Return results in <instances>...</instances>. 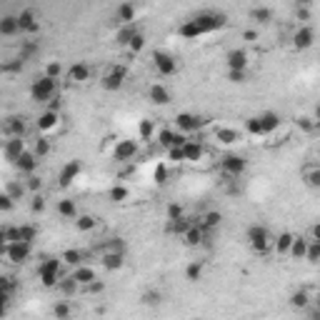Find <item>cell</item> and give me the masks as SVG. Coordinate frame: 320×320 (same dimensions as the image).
Segmentation results:
<instances>
[{"instance_id":"1","label":"cell","mask_w":320,"mask_h":320,"mask_svg":"<svg viewBox=\"0 0 320 320\" xmlns=\"http://www.w3.org/2000/svg\"><path fill=\"white\" fill-rule=\"evenodd\" d=\"M225 25V15H218V13H200V15H195L193 20L188 23H183L180 25V35L183 38H200V35H208V33H213V30H218V28H223Z\"/></svg>"},{"instance_id":"2","label":"cell","mask_w":320,"mask_h":320,"mask_svg":"<svg viewBox=\"0 0 320 320\" xmlns=\"http://www.w3.org/2000/svg\"><path fill=\"white\" fill-rule=\"evenodd\" d=\"M38 278L45 288H55L60 280V260H45L38 268Z\"/></svg>"},{"instance_id":"3","label":"cell","mask_w":320,"mask_h":320,"mask_svg":"<svg viewBox=\"0 0 320 320\" xmlns=\"http://www.w3.org/2000/svg\"><path fill=\"white\" fill-rule=\"evenodd\" d=\"M53 93H55V78H50V76L38 78V80L33 83V88H30V95H33V100H38V103L48 100V98H50Z\"/></svg>"},{"instance_id":"4","label":"cell","mask_w":320,"mask_h":320,"mask_svg":"<svg viewBox=\"0 0 320 320\" xmlns=\"http://www.w3.org/2000/svg\"><path fill=\"white\" fill-rule=\"evenodd\" d=\"M3 255L10 260V263H25L28 260V255H30V243H20V240H15V243H8L3 245Z\"/></svg>"},{"instance_id":"5","label":"cell","mask_w":320,"mask_h":320,"mask_svg":"<svg viewBox=\"0 0 320 320\" xmlns=\"http://www.w3.org/2000/svg\"><path fill=\"white\" fill-rule=\"evenodd\" d=\"M248 243H250L253 250L263 253V250H268V245H270V233L263 225H253L248 230Z\"/></svg>"},{"instance_id":"6","label":"cell","mask_w":320,"mask_h":320,"mask_svg":"<svg viewBox=\"0 0 320 320\" xmlns=\"http://www.w3.org/2000/svg\"><path fill=\"white\" fill-rule=\"evenodd\" d=\"M153 63H155V70H158L160 76H173V73L178 70L175 58L168 55V53H160V50H155V53H153Z\"/></svg>"},{"instance_id":"7","label":"cell","mask_w":320,"mask_h":320,"mask_svg":"<svg viewBox=\"0 0 320 320\" xmlns=\"http://www.w3.org/2000/svg\"><path fill=\"white\" fill-rule=\"evenodd\" d=\"M220 165H223V173H225V175L238 178V175L245 170V158H240V155H225Z\"/></svg>"},{"instance_id":"8","label":"cell","mask_w":320,"mask_h":320,"mask_svg":"<svg viewBox=\"0 0 320 320\" xmlns=\"http://www.w3.org/2000/svg\"><path fill=\"white\" fill-rule=\"evenodd\" d=\"M3 153H5V158H8V160H13V163H15L20 155L25 153V143H23V138H20V135H13V138L5 143V150H3Z\"/></svg>"},{"instance_id":"9","label":"cell","mask_w":320,"mask_h":320,"mask_svg":"<svg viewBox=\"0 0 320 320\" xmlns=\"http://www.w3.org/2000/svg\"><path fill=\"white\" fill-rule=\"evenodd\" d=\"M135 153H138V143L135 140H118L115 160H130V158H135Z\"/></svg>"},{"instance_id":"10","label":"cell","mask_w":320,"mask_h":320,"mask_svg":"<svg viewBox=\"0 0 320 320\" xmlns=\"http://www.w3.org/2000/svg\"><path fill=\"white\" fill-rule=\"evenodd\" d=\"M225 60H228V68H230V70H245V68H248V53L240 50V48L230 50Z\"/></svg>"},{"instance_id":"11","label":"cell","mask_w":320,"mask_h":320,"mask_svg":"<svg viewBox=\"0 0 320 320\" xmlns=\"http://www.w3.org/2000/svg\"><path fill=\"white\" fill-rule=\"evenodd\" d=\"M80 170H83V165H80V160H70L65 168L60 170V185H70L73 180H76L78 175H80Z\"/></svg>"},{"instance_id":"12","label":"cell","mask_w":320,"mask_h":320,"mask_svg":"<svg viewBox=\"0 0 320 320\" xmlns=\"http://www.w3.org/2000/svg\"><path fill=\"white\" fill-rule=\"evenodd\" d=\"M123 80H125V68H113V73H108L103 78V88L105 90H118L123 85Z\"/></svg>"},{"instance_id":"13","label":"cell","mask_w":320,"mask_h":320,"mask_svg":"<svg viewBox=\"0 0 320 320\" xmlns=\"http://www.w3.org/2000/svg\"><path fill=\"white\" fill-rule=\"evenodd\" d=\"M15 165H18L20 173H28V175H30V173H35V168H38V155H33V153L25 150L18 160H15Z\"/></svg>"},{"instance_id":"14","label":"cell","mask_w":320,"mask_h":320,"mask_svg":"<svg viewBox=\"0 0 320 320\" xmlns=\"http://www.w3.org/2000/svg\"><path fill=\"white\" fill-rule=\"evenodd\" d=\"M175 123H178V128H180V130H185V133L198 130V128L203 125V120H200V118H195V115H190V113H180L178 118H175Z\"/></svg>"},{"instance_id":"15","label":"cell","mask_w":320,"mask_h":320,"mask_svg":"<svg viewBox=\"0 0 320 320\" xmlns=\"http://www.w3.org/2000/svg\"><path fill=\"white\" fill-rule=\"evenodd\" d=\"M258 120H260V125H263L265 135H268V133H273V130H278V125H280V115L273 113V110L260 113V115H258Z\"/></svg>"},{"instance_id":"16","label":"cell","mask_w":320,"mask_h":320,"mask_svg":"<svg viewBox=\"0 0 320 320\" xmlns=\"http://www.w3.org/2000/svg\"><path fill=\"white\" fill-rule=\"evenodd\" d=\"M18 23H20V30H25V33H35L40 28L35 15H33V10H23L18 15Z\"/></svg>"},{"instance_id":"17","label":"cell","mask_w":320,"mask_h":320,"mask_svg":"<svg viewBox=\"0 0 320 320\" xmlns=\"http://www.w3.org/2000/svg\"><path fill=\"white\" fill-rule=\"evenodd\" d=\"M293 45H295L298 50H308V48L313 45V30H310V28H300V30L295 33V38H293Z\"/></svg>"},{"instance_id":"18","label":"cell","mask_w":320,"mask_h":320,"mask_svg":"<svg viewBox=\"0 0 320 320\" xmlns=\"http://www.w3.org/2000/svg\"><path fill=\"white\" fill-rule=\"evenodd\" d=\"M308 245H310V240H305V238H295L293 240V245H290V258H295V260H303L305 255H308Z\"/></svg>"},{"instance_id":"19","label":"cell","mask_w":320,"mask_h":320,"mask_svg":"<svg viewBox=\"0 0 320 320\" xmlns=\"http://www.w3.org/2000/svg\"><path fill=\"white\" fill-rule=\"evenodd\" d=\"M73 280H76L78 285H88V283L95 280V270H93V268H88V265H78Z\"/></svg>"},{"instance_id":"20","label":"cell","mask_w":320,"mask_h":320,"mask_svg":"<svg viewBox=\"0 0 320 320\" xmlns=\"http://www.w3.org/2000/svg\"><path fill=\"white\" fill-rule=\"evenodd\" d=\"M68 78H70L73 83H85V80L90 78V68H88V65H83V63H76V65L70 68Z\"/></svg>"},{"instance_id":"21","label":"cell","mask_w":320,"mask_h":320,"mask_svg":"<svg viewBox=\"0 0 320 320\" xmlns=\"http://www.w3.org/2000/svg\"><path fill=\"white\" fill-rule=\"evenodd\" d=\"M58 120H60V118H58L55 110H45V113L38 118V128L40 130H53L58 125Z\"/></svg>"},{"instance_id":"22","label":"cell","mask_w":320,"mask_h":320,"mask_svg":"<svg viewBox=\"0 0 320 320\" xmlns=\"http://www.w3.org/2000/svg\"><path fill=\"white\" fill-rule=\"evenodd\" d=\"M215 138H218L220 143H225V145H233V143L240 140V133L233 130V128H218V130H215Z\"/></svg>"},{"instance_id":"23","label":"cell","mask_w":320,"mask_h":320,"mask_svg":"<svg viewBox=\"0 0 320 320\" xmlns=\"http://www.w3.org/2000/svg\"><path fill=\"white\" fill-rule=\"evenodd\" d=\"M183 153H185V160H200L203 158V145L195 143V140H188L183 145Z\"/></svg>"},{"instance_id":"24","label":"cell","mask_w":320,"mask_h":320,"mask_svg":"<svg viewBox=\"0 0 320 320\" xmlns=\"http://www.w3.org/2000/svg\"><path fill=\"white\" fill-rule=\"evenodd\" d=\"M103 265H105L108 270H118V268L123 265V253H115V250H105V255H103Z\"/></svg>"},{"instance_id":"25","label":"cell","mask_w":320,"mask_h":320,"mask_svg":"<svg viewBox=\"0 0 320 320\" xmlns=\"http://www.w3.org/2000/svg\"><path fill=\"white\" fill-rule=\"evenodd\" d=\"M150 100L155 103V105H165V103H170L168 88H163V85H153L150 88Z\"/></svg>"},{"instance_id":"26","label":"cell","mask_w":320,"mask_h":320,"mask_svg":"<svg viewBox=\"0 0 320 320\" xmlns=\"http://www.w3.org/2000/svg\"><path fill=\"white\" fill-rule=\"evenodd\" d=\"M203 230H205L203 225H190L188 230H185V243H188L190 248L200 245V240H203Z\"/></svg>"},{"instance_id":"27","label":"cell","mask_w":320,"mask_h":320,"mask_svg":"<svg viewBox=\"0 0 320 320\" xmlns=\"http://www.w3.org/2000/svg\"><path fill=\"white\" fill-rule=\"evenodd\" d=\"M0 33L3 35H15V33H20V23L18 18H3V23H0Z\"/></svg>"},{"instance_id":"28","label":"cell","mask_w":320,"mask_h":320,"mask_svg":"<svg viewBox=\"0 0 320 320\" xmlns=\"http://www.w3.org/2000/svg\"><path fill=\"white\" fill-rule=\"evenodd\" d=\"M118 18H120V23H133L135 20V5L133 3H123L118 8Z\"/></svg>"},{"instance_id":"29","label":"cell","mask_w":320,"mask_h":320,"mask_svg":"<svg viewBox=\"0 0 320 320\" xmlns=\"http://www.w3.org/2000/svg\"><path fill=\"white\" fill-rule=\"evenodd\" d=\"M220 220H223V215L213 210V213H205V215H203L200 225L205 228V230H213V228H218V225H220Z\"/></svg>"},{"instance_id":"30","label":"cell","mask_w":320,"mask_h":320,"mask_svg":"<svg viewBox=\"0 0 320 320\" xmlns=\"http://www.w3.org/2000/svg\"><path fill=\"white\" fill-rule=\"evenodd\" d=\"M293 240H295V235H293V233H283L280 238H278V243H275L278 253H290V245H293Z\"/></svg>"},{"instance_id":"31","label":"cell","mask_w":320,"mask_h":320,"mask_svg":"<svg viewBox=\"0 0 320 320\" xmlns=\"http://www.w3.org/2000/svg\"><path fill=\"white\" fill-rule=\"evenodd\" d=\"M8 133L23 138V133H25V123H23V118H10V120H8Z\"/></svg>"},{"instance_id":"32","label":"cell","mask_w":320,"mask_h":320,"mask_svg":"<svg viewBox=\"0 0 320 320\" xmlns=\"http://www.w3.org/2000/svg\"><path fill=\"white\" fill-rule=\"evenodd\" d=\"M60 260H63V263H68V265H76V268H78L80 260H83V253H80V250H65Z\"/></svg>"},{"instance_id":"33","label":"cell","mask_w":320,"mask_h":320,"mask_svg":"<svg viewBox=\"0 0 320 320\" xmlns=\"http://www.w3.org/2000/svg\"><path fill=\"white\" fill-rule=\"evenodd\" d=\"M58 213L65 218H76V203L73 200H60L58 203Z\"/></svg>"},{"instance_id":"34","label":"cell","mask_w":320,"mask_h":320,"mask_svg":"<svg viewBox=\"0 0 320 320\" xmlns=\"http://www.w3.org/2000/svg\"><path fill=\"white\" fill-rule=\"evenodd\" d=\"M305 260H310V263H318V260H320V243H318V240H310Z\"/></svg>"},{"instance_id":"35","label":"cell","mask_w":320,"mask_h":320,"mask_svg":"<svg viewBox=\"0 0 320 320\" xmlns=\"http://www.w3.org/2000/svg\"><path fill=\"white\" fill-rule=\"evenodd\" d=\"M76 225H78V230H83V233H88V230H93V228H95V220H93V218H90V215H78Z\"/></svg>"},{"instance_id":"36","label":"cell","mask_w":320,"mask_h":320,"mask_svg":"<svg viewBox=\"0 0 320 320\" xmlns=\"http://www.w3.org/2000/svg\"><path fill=\"white\" fill-rule=\"evenodd\" d=\"M308 303H310V298H308V293H303V290L290 295V305H293V308H305Z\"/></svg>"},{"instance_id":"37","label":"cell","mask_w":320,"mask_h":320,"mask_svg":"<svg viewBox=\"0 0 320 320\" xmlns=\"http://www.w3.org/2000/svg\"><path fill=\"white\" fill-rule=\"evenodd\" d=\"M245 128H248V133H250V135H265L263 125H260V120H258V115H255V118H250Z\"/></svg>"},{"instance_id":"38","label":"cell","mask_w":320,"mask_h":320,"mask_svg":"<svg viewBox=\"0 0 320 320\" xmlns=\"http://www.w3.org/2000/svg\"><path fill=\"white\" fill-rule=\"evenodd\" d=\"M138 130H140V138H143V140H150V138H153V130H155V128H153L150 120H140Z\"/></svg>"},{"instance_id":"39","label":"cell","mask_w":320,"mask_h":320,"mask_svg":"<svg viewBox=\"0 0 320 320\" xmlns=\"http://www.w3.org/2000/svg\"><path fill=\"white\" fill-rule=\"evenodd\" d=\"M200 275H203V265L190 263L188 265V280H200Z\"/></svg>"},{"instance_id":"40","label":"cell","mask_w":320,"mask_h":320,"mask_svg":"<svg viewBox=\"0 0 320 320\" xmlns=\"http://www.w3.org/2000/svg\"><path fill=\"white\" fill-rule=\"evenodd\" d=\"M158 140H160L163 145L173 148V143H175V133H173V130H160V133H158Z\"/></svg>"},{"instance_id":"41","label":"cell","mask_w":320,"mask_h":320,"mask_svg":"<svg viewBox=\"0 0 320 320\" xmlns=\"http://www.w3.org/2000/svg\"><path fill=\"white\" fill-rule=\"evenodd\" d=\"M168 158L173 160V163H183V160H185V153H183V148L173 145V148L168 150Z\"/></svg>"},{"instance_id":"42","label":"cell","mask_w":320,"mask_h":320,"mask_svg":"<svg viewBox=\"0 0 320 320\" xmlns=\"http://www.w3.org/2000/svg\"><path fill=\"white\" fill-rule=\"evenodd\" d=\"M305 178H308V183L313 185V188H320V168H313L305 173Z\"/></svg>"},{"instance_id":"43","label":"cell","mask_w":320,"mask_h":320,"mask_svg":"<svg viewBox=\"0 0 320 320\" xmlns=\"http://www.w3.org/2000/svg\"><path fill=\"white\" fill-rule=\"evenodd\" d=\"M128 45H130V50H135V53H138V50H143V45H145V38H143V33H135Z\"/></svg>"},{"instance_id":"44","label":"cell","mask_w":320,"mask_h":320,"mask_svg":"<svg viewBox=\"0 0 320 320\" xmlns=\"http://www.w3.org/2000/svg\"><path fill=\"white\" fill-rule=\"evenodd\" d=\"M60 73H63V65L60 63H48V68H45V76H50V78H60Z\"/></svg>"},{"instance_id":"45","label":"cell","mask_w":320,"mask_h":320,"mask_svg":"<svg viewBox=\"0 0 320 320\" xmlns=\"http://www.w3.org/2000/svg\"><path fill=\"white\" fill-rule=\"evenodd\" d=\"M48 153H50V143L40 138L38 143H35V155H38V158H43V155H48Z\"/></svg>"},{"instance_id":"46","label":"cell","mask_w":320,"mask_h":320,"mask_svg":"<svg viewBox=\"0 0 320 320\" xmlns=\"http://www.w3.org/2000/svg\"><path fill=\"white\" fill-rule=\"evenodd\" d=\"M168 218L173 220V223H175V220H183V208H180V205H175V203H173V205L168 208Z\"/></svg>"},{"instance_id":"47","label":"cell","mask_w":320,"mask_h":320,"mask_svg":"<svg viewBox=\"0 0 320 320\" xmlns=\"http://www.w3.org/2000/svg\"><path fill=\"white\" fill-rule=\"evenodd\" d=\"M110 198H113L115 203H120V200H125V198H128V190H125V188H120V185H118V188H113V190H110Z\"/></svg>"},{"instance_id":"48","label":"cell","mask_w":320,"mask_h":320,"mask_svg":"<svg viewBox=\"0 0 320 320\" xmlns=\"http://www.w3.org/2000/svg\"><path fill=\"white\" fill-rule=\"evenodd\" d=\"M133 35H135V30H133V28H123V30L118 33V40L128 45V43H130V40H133Z\"/></svg>"},{"instance_id":"49","label":"cell","mask_w":320,"mask_h":320,"mask_svg":"<svg viewBox=\"0 0 320 320\" xmlns=\"http://www.w3.org/2000/svg\"><path fill=\"white\" fill-rule=\"evenodd\" d=\"M253 18L258 20V23H268V20H270V10H265V8H260V10H253Z\"/></svg>"},{"instance_id":"50","label":"cell","mask_w":320,"mask_h":320,"mask_svg":"<svg viewBox=\"0 0 320 320\" xmlns=\"http://www.w3.org/2000/svg\"><path fill=\"white\" fill-rule=\"evenodd\" d=\"M155 180H158V183H165V180H168V168H165V165H158V168H155Z\"/></svg>"},{"instance_id":"51","label":"cell","mask_w":320,"mask_h":320,"mask_svg":"<svg viewBox=\"0 0 320 320\" xmlns=\"http://www.w3.org/2000/svg\"><path fill=\"white\" fill-rule=\"evenodd\" d=\"M228 78H230V83H243V80H245V70H230Z\"/></svg>"},{"instance_id":"52","label":"cell","mask_w":320,"mask_h":320,"mask_svg":"<svg viewBox=\"0 0 320 320\" xmlns=\"http://www.w3.org/2000/svg\"><path fill=\"white\" fill-rule=\"evenodd\" d=\"M53 313H55L58 318H65V315L70 313V308H68V305H55V310H53Z\"/></svg>"},{"instance_id":"53","label":"cell","mask_w":320,"mask_h":320,"mask_svg":"<svg viewBox=\"0 0 320 320\" xmlns=\"http://www.w3.org/2000/svg\"><path fill=\"white\" fill-rule=\"evenodd\" d=\"M45 208V203H43V198H33V210L38 213V210H43Z\"/></svg>"},{"instance_id":"54","label":"cell","mask_w":320,"mask_h":320,"mask_svg":"<svg viewBox=\"0 0 320 320\" xmlns=\"http://www.w3.org/2000/svg\"><path fill=\"white\" fill-rule=\"evenodd\" d=\"M310 233H313V240H318V243H320V223H315Z\"/></svg>"},{"instance_id":"55","label":"cell","mask_w":320,"mask_h":320,"mask_svg":"<svg viewBox=\"0 0 320 320\" xmlns=\"http://www.w3.org/2000/svg\"><path fill=\"white\" fill-rule=\"evenodd\" d=\"M258 38V33H255V30H248V33H245V40H255Z\"/></svg>"},{"instance_id":"56","label":"cell","mask_w":320,"mask_h":320,"mask_svg":"<svg viewBox=\"0 0 320 320\" xmlns=\"http://www.w3.org/2000/svg\"><path fill=\"white\" fill-rule=\"evenodd\" d=\"M303 128H305V130H310V128H313V123H310V118H303Z\"/></svg>"},{"instance_id":"57","label":"cell","mask_w":320,"mask_h":320,"mask_svg":"<svg viewBox=\"0 0 320 320\" xmlns=\"http://www.w3.org/2000/svg\"><path fill=\"white\" fill-rule=\"evenodd\" d=\"M30 188H33V190L40 188V180H38V178H33V180H30Z\"/></svg>"},{"instance_id":"58","label":"cell","mask_w":320,"mask_h":320,"mask_svg":"<svg viewBox=\"0 0 320 320\" xmlns=\"http://www.w3.org/2000/svg\"><path fill=\"white\" fill-rule=\"evenodd\" d=\"M315 303H318V310H320V298H318V300H315Z\"/></svg>"},{"instance_id":"59","label":"cell","mask_w":320,"mask_h":320,"mask_svg":"<svg viewBox=\"0 0 320 320\" xmlns=\"http://www.w3.org/2000/svg\"><path fill=\"white\" fill-rule=\"evenodd\" d=\"M318 130H320V123H318Z\"/></svg>"}]
</instances>
